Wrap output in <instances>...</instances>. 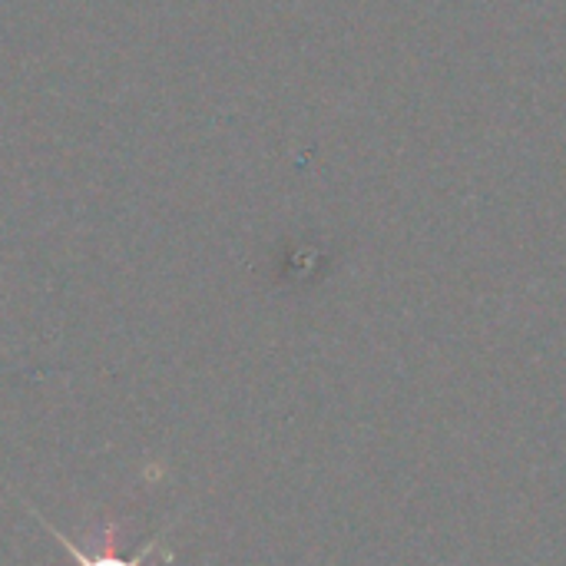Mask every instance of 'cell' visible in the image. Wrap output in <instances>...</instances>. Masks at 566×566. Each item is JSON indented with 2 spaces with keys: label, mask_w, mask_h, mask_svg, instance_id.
<instances>
[{
  "label": "cell",
  "mask_w": 566,
  "mask_h": 566,
  "mask_svg": "<svg viewBox=\"0 0 566 566\" xmlns=\"http://www.w3.org/2000/svg\"><path fill=\"white\" fill-rule=\"evenodd\" d=\"M33 517H36V521L43 524V531H46V534H50V537H53V541H56V544H60V547H63V551H66V554L73 557V564H76V566H143L146 560H149V557H153V554H156V551H159V547H163V537H166V534L153 537V541H149V544H146V547H143V551H139L136 557H133V560H123V557H116V554L109 551V547H113V541H116V531H119V524H103V537H106V547H103L99 554H86V551H83L80 544H73L70 537H63L60 531H53V524H46V521H43L40 514H33Z\"/></svg>",
  "instance_id": "1"
}]
</instances>
